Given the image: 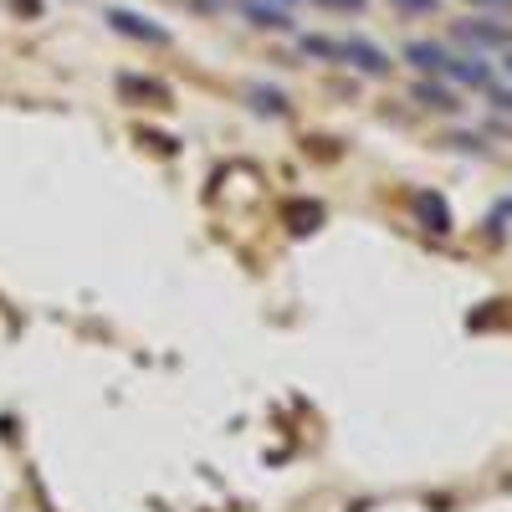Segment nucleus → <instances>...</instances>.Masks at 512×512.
<instances>
[{
    "label": "nucleus",
    "mask_w": 512,
    "mask_h": 512,
    "mask_svg": "<svg viewBox=\"0 0 512 512\" xmlns=\"http://www.w3.org/2000/svg\"><path fill=\"white\" fill-rule=\"evenodd\" d=\"M333 62H349L354 72H364V77H390V52L384 47H374V41H364V36H344L338 41V57Z\"/></svg>",
    "instance_id": "f257e3e1"
},
{
    "label": "nucleus",
    "mask_w": 512,
    "mask_h": 512,
    "mask_svg": "<svg viewBox=\"0 0 512 512\" xmlns=\"http://www.w3.org/2000/svg\"><path fill=\"white\" fill-rule=\"evenodd\" d=\"M108 26H113L118 36L149 41V47H164V41H169V31H164V26H154V21H149V16H139V11H123V6H113V11H108Z\"/></svg>",
    "instance_id": "f03ea898"
},
{
    "label": "nucleus",
    "mask_w": 512,
    "mask_h": 512,
    "mask_svg": "<svg viewBox=\"0 0 512 512\" xmlns=\"http://www.w3.org/2000/svg\"><path fill=\"white\" fill-rule=\"evenodd\" d=\"M456 36L466 41V47H482V52H507L512 47V26H502V21H461L456 26Z\"/></svg>",
    "instance_id": "7ed1b4c3"
},
{
    "label": "nucleus",
    "mask_w": 512,
    "mask_h": 512,
    "mask_svg": "<svg viewBox=\"0 0 512 512\" xmlns=\"http://www.w3.org/2000/svg\"><path fill=\"white\" fill-rule=\"evenodd\" d=\"M446 82H456V88H492V67L482 62V57H446V72H441Z\"/></svg>",
    "instance_id": "20e7f679"
},
{
    "label": "nucleus",
    "mask_w": 512,
    "mask_h": 512,
    "mask_svg": "<svg viewBox=\"0 0 512 512\" xmlns=\"http://www.w3.org/2000/svg\"><path fill=\"white\" fill-rule=\"evenodd\" d=\"M446 47H441V41H410V47H405V62L410 67H420V72H431V77H441L446 72Z\"/></svg>",
    "instance_id": "39448f33"
},
{
    "label": "nucleus",
    "mask_w": 512,
    "mask_h": 512,
    "mask_svg": "<svg viewBox=\"0 0 512 512\" xmlns=\"http://www.w3.org/2000/svg\"><path fill=\"white\" fill-rule=\"evenodd\" d=\"M246 21L262 26V31H292V11L277 6V0H251V6H246Z\"/></svg>",
    "instance_id": "423d86ee"
},
{
    "label": "nucleus",
    "mask_w": 512,
    "mask_h": 512,
    "mask_svg": "<svg viewBox=\"0 0 512 512\" xmlns=\"http://www.w3.org/2000/svg\"><path fill=\"white\" fill-rule=\"evenodd\" d=\"M415 103L436 108V113H456V108H461V98L446 88V77H436V82H415Z\"/></svg>",
    "instance_id": "0eeeda50"
},
{
    "label": "nucleus",
    "mask_w": 512,
    "mask_h": 512,
    "mask_svg": "<svg viewBox=\"0 0 512 512\" xmlns=\"http://www.w3.org/2000/svg\"><path fill=\"white\" fill-rule=\"evenodd\" d=\"M118 88H123V93H134V98H144V103H154V108L175 103V93H169L164 82H149V77H118Z\"/></svg>",
    "instance_id": "6e6552de"
},
{
    "label": "nucleus",
    "mask_w": 512,
    "mask_h": 512,
    "mask_svg": "<svg viewBox=\"0 0 512 512\" xmlns=\"http://www.w3.org/2000/svg\"><path fill=\"white\" fill-rule=\"evenodd\" d=\"M415 210H420L425 221H431V231H451V216H446V200H441V195H420Z\"/></svg>",
    "instance_id": "1a4fd4ad"
},
{
    "label": "nucleus",
    "mask_w": 512,
    "mask_h": 512,
    "mask_svg": "<svg viewBox=\"0 0 512 512\" xmlns=\"http://www.w3.org/2000/svg\"><path fill=\"white\" fill-rule=\"evenodd\" d=\"M251 103L262 108V113H287V98H282L277 88H256V93H251Z\"/></svg>",
    "instance_id": "9d476101"
},
{
    "label": "nucleus",
    "mask_w": 512,
    "mask_h": 512,
    "mask_svg": "<svg viewBox=\"0 0 512 512\" xmlns=\"http://www.w3.org/2000/svg\"><path fill=\"white\" fill-rule=\"evenodd\" d=\"M390 6H395V11H405V16H431V11L441 6V0H390Z\"/></svg>",
    "instance_id": "9b49d317"
},
{
    "label": "nucleus",
    "mask_w": 512,
    "mask_h": 512,
    "mask_svg": "<svg viewBox=\"0 0 512 512\" xmlns=\"http://www.w3.org/2000/svg\"><path fill=\"white\" fill-rule=\"evenodd\" d=\"M313 6H323V11H338V16H359V11H364V0H313Z\"/></svg>",
    "instance_id": "f8f14e48"
},
{
    "label": "nucleus",
    "mask_w": 512,
    "mask_h": 512,
    "mask_svg": "<svg viewBox=\"0 0 512 512\" xmlns=\"http://www.w3.org/2000/svg\"><path fill=\"white\" fill-rule=\"evenodd\" d=\"M492 108H502V113H512V93H497V88H492Z\"/></svg>",
    "instance_id": "ddd939ff"
},
{
    "label": "nucleus",
    "mask_w": 512,
    "mask_h": 512,
    "mask_svg": "<svg viewBox=\"0 0 512 512\" xmlns=\"http://www.w3.org/2000/svg\"><path fill=\"white\" fill-rule=\"evenodd\" d=\"M472 6H492V11H502V6H512V0H472Z\"/></svg>",
    "instance_id": "4468645a"
},
{
    "label": "nucleus",
    "mask_w": 512,
    "mask_h": 512,
    "mask_svg": "<svg viewBox=\"0 0 512 512\" xmlns=\"http://www.w3.org/2000/svg\"><path fill=\"white\" fill-rule=\"evenodd\" d=\"M507 77H512V47H507Z\"/></svg>",
    "instance_id": "2eb2a0df"
},
{
    "label": "nucleus",
    "mask_w": 512,
    "mask_h": 512,
    "mask_svg": "<svg viewBox=\"0 0 512 512\" xmlns=\"http://www.w3.org/2000/svg\"><path fill=\"white\" fill-rule=\"evenodd\" d=\"M277 6H287V11H292V6H297V0H277Z\"/></svg>",
    "instance_id": "dca6fc26"
}]
</instances>
